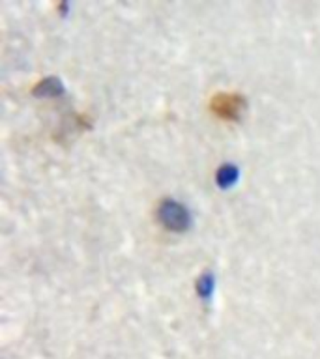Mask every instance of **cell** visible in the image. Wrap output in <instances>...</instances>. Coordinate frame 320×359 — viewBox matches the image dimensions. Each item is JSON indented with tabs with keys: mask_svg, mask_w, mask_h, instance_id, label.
<instances>
[{
	"mask_svg": "<svg viewBox=\"0 0 320 359\" xmlns=\"http://www.w3.org/2000/svg\"><path fill=\"white\" fill-rule=\"evenodd\" d=\"M157 219L165 229L173 232H182L189 229L191 217L187 208L176 201H163L157 208Z\"/></svg>",
	"mask_w": 320,
	"mask_h": 359,
	"instance_id": "obj_1",
	"label": "cell"
},
{
	"mask_svg": "<svg viewBox=\"0 0 320 359\" xmlns=\"http://www.w3.org/2000/svg\"><path fill=\"white\" fill-rule=\"evenodd\" d=\"M212 107L213 111L218 112L221 118H229V120H232V118H236L240 114L241 107H244V100L238 97V95H219V97L213 100Z\"/></svg>",
	"mask_w": 320,
	"mask_h": 359,
	"instance_id": "obj_2",
	"label": "cell"
},
{
	"mask_svg": "<svg viewBox=\"0 0 320 359\" xmlns=\"http://www.w3.org/2000/svg\"><path fill=\"white\" fill-rule=\"evenodd\" d=\"M236 180H238V168H236L234 165L227 163V165H223V167L218 170V184L221 185V187H229V185L234 184Z\"/></svg>",
	"mask_w": 320,
	"mask_h": 359,
	"instance_id": "obj_3",
	"label": "cell"
},
{
	"mask_svg": "<svg viewBox=\"0 0 320 359\" xmlns=\"http://www.w3.org/2000/svg\"><path fill=\"white\" fill-rule=\"evenodd\" d=\"M212 288H213V277L210 273H204L201 279L196 280V292L201 297L212 296Z\"/></svg>",
	"mask_w": 320,
	"mask_h": 359,
	"instance_id": "obj_4",
	"label": "cell"
}]
</instances>
